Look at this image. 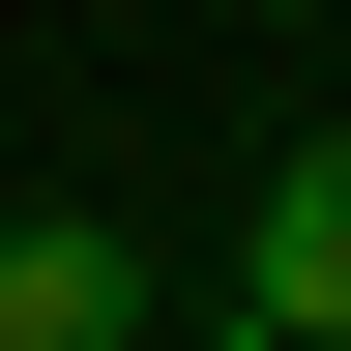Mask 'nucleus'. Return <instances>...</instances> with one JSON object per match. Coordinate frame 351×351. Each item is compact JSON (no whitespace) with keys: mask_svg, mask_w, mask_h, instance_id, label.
Returning a JSON list of instances; mask_svg holds the SVG:
<instances>
[{"mask_svg":"<svg viewBox=\"0 0 351 351\" xmlns=\"http://www.w3.org/2000/svg\"><path fill=\"white\" fill-rule=\"evenodd\" d=\"M234 322H263V351H322V322H351V147H263V234H234Z\"/></svg>","mask_w":351,"mask_h":351,"instance_id":"f257e3e1","label":"nucleus"},{"mask_svg":"<svg viewBox=\"0 0 351 351\" xmlns=\"http://www.w3.org/2000/svg\"><path fill=\"white\" fill-rule=\"evenodd\" d=\"M322 351H351V322H322Z\"/></svg>","mask_w":351,"mask_h":351,"instance_id":"20e7f679","label":"nucleus"},{"mask_svg":"<svg viewBox=\"0 0 351 351\" xmlns=\"http://www.w3.org/2000/svg\"><path fill=\"white\" fill-rule=\"evenodd\" d=\"M205 351H263V322H205Z\"/></svg>","mask_w":351,"mask_h":351,"instance_id":"7ed1b4c3","label":"nucleus"},{"mask_svg":"<svg viewBox=\"0 0 351 351\" xmlns=\"http://www.w3.org/2000/svg\"><path fill=\"white\" fill-rule=\"evenodd\" d=\"M147 322V263L88 234V205H29V234H0V351H117Z\"/></svg>","mask_w":351,"mask_h":351,"instance_id":"f03ea898","label":"nucleus"}]
</instances>
